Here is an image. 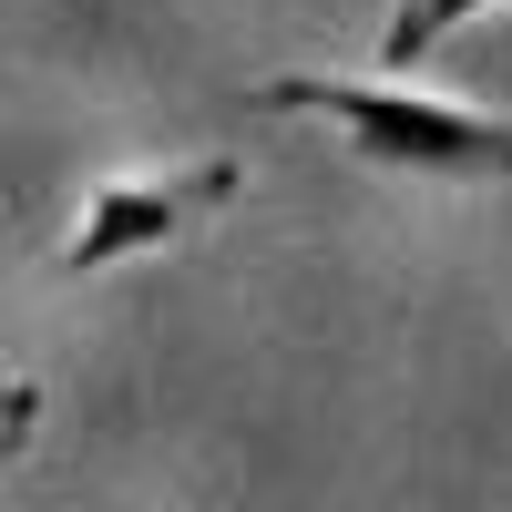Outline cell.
Instances as JSON below:
<instances>
[{"mask_svg":"<svg viewBox=\"0 0 512 512\" xmlns=\"http://www.w3.org/2000/svg\"><path fill=\"white\" fill-rule=\"evenodd\" d=\"M31 431H41V390L31 379H0V461H11Z\"/></svg>","mask_w":512,"mask_h":512,"instance_id":"obj_4","label":"cell"},{"mask_svg":"<svg viewBox=\"0 0 512 512\" xmlns=\"http://www.w3.org/2000/svg\"><path fill=\"white\" fill-rule=\"evenodd\" d=\"M256 113H318L349 134V154L400 164V175H472V185H512V123L472 113V103H431L410 82H338V72H277Z\"/></svg>","mask_w":512,"mask_h":512,"instance_id":"obj_1","label":"cell"},{"mask_svg":"<svg viewBox=\"0 0 512 512\" xmlns=\"http://www.w3.org/2000/svg\"><path fill=\"white\" fill-rule=\"evenodd\" d=\"M246 195V164L236 154H195V164H164V175H134V185H103L82 205V226L62 236V277H103L123 256H144L164 236H185L205 216H226Z\"/></svg>","mask_w":512,"mask_h":512,"instance_id":"obj_2","label":"cell"},{"mask_svg":"<svg viewBox=\"0 0 512 512\" xmlns=\"http://www.w3.org/2000/svg\"><path fill=\"white\" fill-rule=\"evenodd\" d=\"M472 11H492V0H400V11H390V31H379V62H420L441 31H461Z\"/></svg>","mask_w":512,"mask_h":512,"instance_id":"obj_3","label":"cell"}]
</instances>
